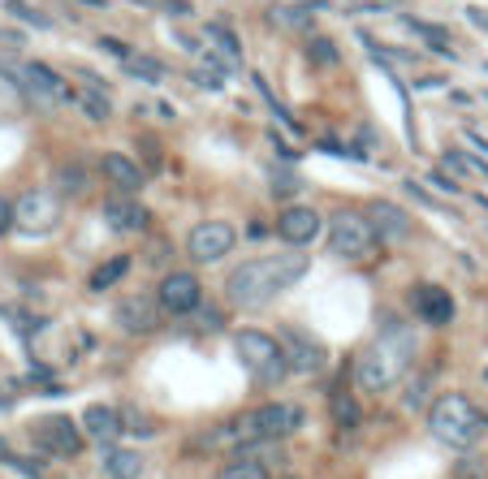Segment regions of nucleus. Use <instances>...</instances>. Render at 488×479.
<instances>
[{
  "mask_svg": "<svg viewBox=\"0 0 488 479\" xmlns=\"http://www.w3.org/2000/svg\"><path fill=\"white\" fill-rule=\"evenodd\" d=\"M125 70L134 73V78H147V82H160V78H165V65H156L151 56H130Z\"/></svg>",
  "mask_w": 488,
  "mask_h": 479,
  "instance_id": "obj_30",
  "label": "nucleus"
},
{
  "mask_svg": "<svg viewBox=\"0 0 488 479\" xmlns=\"http://www.w3.org/2000/svg\"><path fill=\"white\" fill-rule=\"evenodd\" d=\"M484 104H488V91H484Z\"/></svg>",
  "mask_w": 488,
  "mask_h": 479,
  "instance_id": "obj_40",
  "label": "nucleus"
},
{
  "mask_svg": "<svg viewBox=\"0 0 488 479\" xmlns=\"http://www.w3.org/2000/svg\"><path fill=\"white\" fill-rule=\"evenodd\" d=\"M0 458H4V441H0Z\"/></svg>",
  "mask_w": 488,
  "mask_h": 479,
  "instance_id": "obj_39",
  "label": "nucleus"
},
{
  "mask_svg": "<svg viewBox=\"0 0 488 479\" xmlns=\"http://www.w3.org/2000/svg\"><path fill=\"white\" fill-rule=\"evenodd\" d=\"M333 419H338V428H359V406H355V398L350 393H333Z\"/></svg>",
  "mask_w": 488,
  "mask_h": 479,
  "instance_id": "obj_29",
  "label": "nucleus"
},
{
  "mask_svg": "<svg viewBox=\"0 0 488 479\" xmlns=\"http://www.w3.org/2000/svg\"><path fill=\"white\" fill-rule=\"evenodd\" d=\"M407 191H411V194H415V199H419V203H424V208H441V203H437V199H432V194H428V191H424V186H415V182H407Z\"/></svg>",
  "mask_w": 488,
  "mask_h": 479,
  "instance_id": "obj_37",
  "label": "nucleus"
},
{
  "mask_svg": "<svg viewBox=\"0 0 488 479\" xmlns=\"http://www.w3.org/2000/svg\"><path fill=\"white\" fill-rule=\"evenodd\" d=\"M234 246H238V229L229 220H199L186 234V255L195 264H220Z\"/></svg>",
  "mask_w": 488,
  "mask_h": 479,
  "instance_id": "obj_8",
  "label": "nucleus"
},
{
  "mask_svg": "<svg viewBox=\"0 0 488 479\" xmlns=\"http://www.w3.org/2000/svg\"><path fill=\"white\" fill-rule=\"evenodd\" d=\"M104 475L113 479H139L143 475V454H134V449H117V445H104Z\"/></svg>",
  "mask_w": 488,
  "mask_h": 479,
  "instance_id": "obj_21",
  "label": "nucleus"
},
{
  "mask_svg": "<svg viewBox=\"0 0 488 479\" xmlns=\"http://www.w3.org/2000/svg\"><path fill=\"white\" fill-rule=\"evenodd\" d=\"M445 168H454V173H463V177H484L488 182V160L471 156L463 147H445Z\"/></svg>",
  "mask_w": 488,
  "mask_h": 479,
  "instance_id": "obj_26",
  "label": "nucleus"
},
{
  "mask_svg": "<svg viewBox=\"0 0 488 479\" xmlns=\"http://www.w3.org/2000/svg\"><path fill=\"white\" fill-rule=\"evenodd\" d=\"M312 272V255H303L298 246L272 251V255H251L225 277V298L243 312H260L272 298H281Z\"/></svg>",
  "mask_w": 488,
  "mask_h": 479,
  "instance_id": "obj_1",
  "label": "nucleus"
},
{
  "mask_svg": "<svg viewBox=\"0 0 488 479\" xmlns=\"http://www.w3.org/2000/svg\"><path fill=\"white\" fill-rule=\"evenodd\" d=\"M13 225H18V208H13L9 194H0V234H9Z\"/></svg>",
  "mask_w": 488,
  "mask_h": 479,
  "instance_id": "obj_33",
  "label": "nucleus"
},
{
  "mask_svg": "<svg viewBox=\"0 0 488 479\" xmlns=\"http://www.w3.org/2000/svg\"><path fill=\"white\" fill-rule=\"evenodd\" d=\"M367 216H372V225L381 229V238H393V242H407L411 234H415V220L402 212L398 203H390V199H376L372 208H367Z\"/></svg>",
  "mask_w": 488,
  "mask_h": 479,
  "instance_id": "obj_18",
  "label": "nucleus"
},
{
  "mask_svg": "<svg viewBox=\"0 0 488 479\" xmlns=\"http://www.w3.org/2000/svg\"><path fill=\"white\" fill-rule=\"evenodd\" d=\"M419 406H424V381H415L407 389V410H419Z\"/></svg>",
  "mask_w": 488,
  "mask_h": 479,
  "instance_id": "obj_36",
  "label": "nucleus"
},
{
  "mask_svg": "<svg viewBox=\"0 0 488 479\" xmlns=\"http://www.w3.org/2000/svg\"><path fill=\"white\" fill-rule=\"evenodd\" d=\"M411 363H415V333L402 320H385L376 341L355 363V381L364 393H385L411 372Z\"/></svg>",
  "mask_w": 488,
  "mask_h": 479,
  "instance_id": "obj_2",
  "label": "nucleus"
},
{
  "mask_svg": "<svg viewBox=\"0 0 488 479\" xmlns=\"http://www.w3.org/2000/svg\"><path fill=\"white\" fill-rule=\"evenodd\" d=\"M203 39L208 44H217V52L229 61V65H238L243 61V44H238V35L229 30V26H220V22H208V30H203Z\"/></svg>",
  "mask_w": 488,
  "mask_h": 479,
  "instance_id": "obj_24",
  "label": "nucleus"
},
{
  "mask_svg": "<svg viewBox=\"0 0 488 479\" xmlns=\"http://www.w3.org/2000/svg\"><path fill=\"white\" fill-rule=\"evenodd\" d=\"M428 182H432L441 194H463V182H458L454 173H445V168H432V173H428Z\"/></svg>",
  "mask_w": 488,
  "mask_h": 479,
  "instance_id": "obj_31",
  "label": "nucleus"
},
{
  "mask_svg": "<svg viewBox=\"0 0 488 479\" xmlns=\"http://www.w3.org/2000/svg\"><path fill=\"white\" fill-rule=\"evenodd\" d=\"M99 216H104L117 234H143V229H147V208L134 199V194H122V191L104 199Z\"/></svg>",
  "mask_w": 488,
  "mask_h": 479,
  "instance_id": "obj_16",
  "label": "nucleus"
},
{
  "mask_svg": "<svg viewBox=\"0 0 488 479\" xmlns=\"http://www.w3.org/2000/svg\"><path fill=\"white\" fill-rule=\"evenodd\" d=\"M91 186V173L82 168V160H65V165H56V191L78 199V194H87Z\"/></svg>",
  "mask_w": 488,
  "mask_h": 479,
  "instance_id": "obj_22",
  "label": "nucleus"
},
{
  "mask_svg": "<svg viewBox=\"0 0 488 479\" xmlns=\"http://www.w3.org/2000/svg\"><path fill=\"white\" fill-rule=\"evenodd\" d=\"M22 78H26V96L35 99L39 108H61V104H73L70 82L52 70V65H44V61H30V65L22 70Z\"/></svg>",
  "mask_w": 488,
  "mask_h": 479,
  "instance_id": "obj_12",
  "label": "nucleus"
},
{
  "mask_svg": "<svg viewBox=\"0 0 488 479\" xmlns=\"http://www.w3.org/2000/svg\"><path fill=\"white\" fill-rule=\"evenodd\" d=\"M73 104H78V108H82L91 121H108V117H113V104H108V96L99 91V82H91L87 91H73Z\"/></svg>",
  "mask_w": 488,
  "mask_h": 479,
  "instance_id": "obj_25",
  "label": "nucleus"
},
{
  "mask_svg": "<svg viewBox=\"0 0 488 479\" xmlns=\"http://www.w3.org/2000/svg\"><path fill=\"white\" fill-rule=\"evenodd\" d=\"M381 242V229L372 225V216L342 208V212L329 216V255L338 260H367Z\"/></svg>",
  "mask_w": 488,
  "mask_h": 479,
  "instance_id": "obj_5",
  "label": "nucleus"
},
{
  "mask_svg": "<svg viewBox=\"0 0 488 479\" xmlns=\"http://www.w3.org/2000/svg\"><path fill=\"white\" fill-rule=\"evenodd\" d=\"M125 272H130V255H113L108 264H99L96 272H91V281H87V289L91 294H104V289H113L117 281H122Z\"/></svg>",
  "mask_w": 488,
  "mask_h": 479,
  "instance_id": "obj_23",
  "label": "nucleus"
},
{
  "mask_svg": "<svg viewBox=\"0 0 488 479\" xmlns=\"http://www.w3.org/2000/svg\"><path fill=\"white\" fill-rule=\"evenodd\" d=\"M13 208H18V229H26V234H48V229H56V220H61V203L44 186H30L26 194H18Z\"/></svg>",
  "mask_w": 488,
  "mask_h": 479,
  "instance_id": "obj_11",
  "label": "nucleus"
},
{
  "mask_svg": "<svg viewBox=\"0 0 488 479\" xmlns=\"http://www.w3.org/2000/svg\"><path fill=\"white\" fill-rule=\"evenodd\" d=\"M99 173H104L122 194L143 191V168H139V160H130L125 151H104V156H99Z\"/></svg>",
  "mask_w": 488,
  "mask_h": 479,
  "instance_id": "obj_17",
  "label": "nucleus"
},
{
  "mask_svg": "<svg viewBox=\"0 0 488 479\" xmlns=\"http://www.w3.org/2000/svg\"><path fill=\"white\" fill-rule=\"evenodd\" d=\"M99 48L104 52H113L117 61H130L134 52H130V44H122V39H113V35H99Z\"/></svg>",
  "mask_w": 488,
  "mask_h": 479,
  "instance_id": "obj_34",
  "label": "nucleus"
},
{
  "mask_svg": "<svg viewBox=\"0 0 488 479\" xmlns=\"http://www.w3.org/2000/svg\"><path fill=\"white\" fill-rule=\"evenodd\" d=\"M428 432L449 449H471L488 432V419L467 393H441L428 406Z\"/></svg>",
  "mask_w": 488,
  "mask_h": 479,
  "instance_id": "obj_3",
  "label": "nucleus"
},
{
  "mask_svg": "<svg viewBox=\"0 0 488 479\" xmlns=\"http://www.w3.org/2000/svg\"><path fill=\"white\" fill-rule=\"evenodd\" d=\"M160 13H169V18H186V13H191V0H165Z\"/></svg>",
  "mask_w": 488,
  "mask_h": 479,
  "instance_id": "obj_35",
  "label": "nucleus"
},
{
  "mask_svg": "<svg viewBox=\"0 0 488 479\" xmlns=\"http://www.w3.org/2000/svg\"><path fill=\"white\" fill-rule=\"evenodd\" d=\"M272 229H277V238L286 242V246H312V242L324 234V216L312 208V203H290V208H281L277 220H272Z\"/></svg>",
  "mask_w": 488,
  "mask_h": 479,
  "instance_id": "obj_9",
  "label": "nucleus"
},
{
  "mask_svg": "<svg viewBox=\"0 0 488 479\" xmlns=\"http://www.w3.org/2000/svg\"><path fill=\"white\" fill-rule=\"evenodd\" d=\"M312 9H329V0H303V4H277L272 9V22L281 30H294V35H307L312 30Z\"/></svg>",
  "mask_w": 488,
  "mask_h": 479,
  "instance_id": "obj_20",
  "label": "nucleus"
},
{
  "mask_svg": "<svg viewBox=\"0 0 488 479\" xmlns=\"http://www.w3.org/2000/svg\"><path fill=\"white\" fill-rule=\"evenodd\" d=\"M411 312L424 320V324H432V329H445L449 320H454V294L445 286H432V281H424V286H411Z\"/></svg>",
  "mask_w": 488,
  "mask_h": 479,
  "instance_id": "obj_15",
  "label": "nucleus"
},
{
  "mask_svg": "<svg viewBox=\"0 0 488 479\" xmlns=\"http://www.w3.org/2000/svg\"><path fill=\"white\" fill-rule=\"evenodd\" d=\"M30 441L52 458H78L87 445V432H82V423H73L70 415H44V419L30 423Z\"/></svg>",
  "mask_w": 488,
  "mask_h": 479,
  "instance_id": "obj_7",
  "label": "nucleus"
},
{
  "mask_svg": "<svg viewBox=\"0 0 488 479\" xmlns=\"http://www.w3.org/2000/svg\"><path fill=\"white\" fill-rule=\"evenodd\" d=\"M281 346H286V359H290V372L294 376H316L324 372V346H320L312 333H303V329H281Z\"/></svg>",
  "mask_w": 488,
  "mask_h": 479,
  "instance_id": "obj_14",
  "label": "nucleus"
},
{
  "mask_svg": "<svg viewBox=\"0 0 488 479\" xmlns=\"http://www.w3.org/2000/svg\"><path fill=\"white\" fill-rule=\"evenodd\" d=\"M303 52H307V61H312V65H338V61H342L338 44H333V39H324V35H307Z\"/></svg>",
  "mask_w": 488,
  "mask_h": 479,
  "instance_id": "obj_28",
  "label": "nucleus"
},
{
  "mask_svg": "<svg viewBox=\"0 0 488 479\" xmlns=\"http://www.w3.org/2000/svg\"><path fill=\"white\" fill-rule=\"evenodd\" d=\"M298 423H303V410L298 406H290V402H264V406L246 410L243 419L229 423V428L243 441H277V436H290Z\"/></svg>",
  "mask_w": 488,
  "mask_h": 479,
  "instance_id": "obj_6",
  "label": "nucleus"
},
{
  "mask_svg": "<svg viewBox=\"0 0 488 479\" xmlns=\"http://www.w3.org/2000/svg\"><path fill=\"white\" fill-rule=\"evenodd\" d=\"M217 479H269V471H264V462H255V458L238 454L234 462H225V466H220Z\"/></svg>",
  "mask_w": 488,
  "mask_h": 479,
  "instance_id": "obj_27",
  "label": "nucleus"
},
{
  "mask_svg": "<svg viewBox=\"0 0 488 479\" xmlns=\"http://www.w3.org/2000/svg\"><path fill=\"white\" fill-rule=\"evenodd\" d=\"M454 479H488V471L480 458H463V462L454 466Z\"/></svg>",
  "mask_w": 488,
  "mask_h": 479,
  "instance_id": "obj_32",
  "label": "nucleus"
},
{
  "mask_svg": "<svg viewBox=\"0 0 488 479\" xmlns=\"http://www.w3.org/2000/svg\"><path fill=\"white\" fill-rule=\"evenodd\" d=\"M471 22L484 26V30H488V13H484V9H471Z\"/></svg>",
  "mask_w": 488,
  "mask_h": 479,
  "instance_id": "obj_38",
  "label": "nucleus"
},
{
  "mask_svg": "<svg viewBox=\"0 0 488 479\" xmlns=\"http://www.w3.org/2000/svg\"><path fill=\"white\" fill-rule=\"evenodd\" d=\"M234 355L243 363V372L255 384H281L290 376V359H286V346L277 337L260 333V329H243L234 333Z\"/></svg>",
  "mask_w": 488,
  "mask_h": 479,
  "instance_id": "obj_4",
  "label": "nucleus"
},
{
  "mask_svg": "<svg viewBox=\"0 0 488 479\" xmlns=\"http://www.w3.org/2000/svg\"><path fill=\"white\" fill-rule=\"evenodd\" d=\"M156 298H160L165 315H191V312H199V303H203V281H199L195 272H186V268H173V272L160 277Z\"/></svg>",
  "mask_w": 488,
  "mask_h": 479,
  "instance_id": "obj_10",
  "label": "nucleus"
},
{
  "mask_svg": "<svg viewBox=\"0 0 488 479\" xmlns=\"http://www.w3.org/2000/svg\"><path fill=\"white\" fill-rule=\"evenodd\" d=\"M160 298H151V294H125L122 303H117V312H113V324L125 329V333H156L160 329Z\"/></svg>",
  "mask_w": 488,
  "mask_h": 479,
  "instance_id": "obj_13",
  "label": "nucleus"
},
{
  "mask_svg": "<svg viewBox=\"0 0 488 479\" xmlns=\"http://www.w3.org/2000/svg\"><path fill=\"white\" fill-rule=\"evenodd\" d=\"M82 432L91 436V441H99V445H113L117 436L125 432V419H122V410H113V406H87L82 410Z\"/></svg>",
  "mask_w": 488,
  "mask_h": 479,
  "instance_id": "obj_19",
  "label": "nucleus"
}]
</instances>
